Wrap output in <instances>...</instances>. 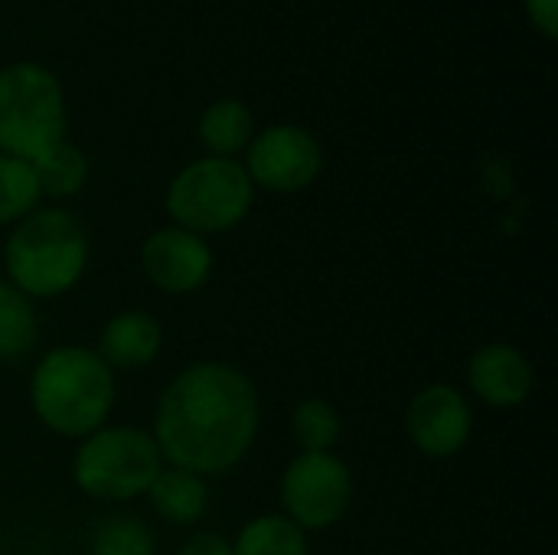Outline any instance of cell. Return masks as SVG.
Instances as JSON below:
<instances>
[{
    "label": "cell",
    "instance_id": "obj_17",
    "mask_svg": "<svg viewBox=\"0 0 558 555\" xmlns=\"http://www.w3.org/2000/svg\"><path fill=\"white\" fill-rule=\"evenodd\" d=\"M33 173H36L43 196L69 200V196L82 193V186L88 183V157L62 137L59 144H52L49 150H43L33 160Z\"/></svg>",
    "mask_w": 558,
    "mask_h": 555
},
{
    "label": "cell",
    "instance_id": "obj_8",
    "mask_svg": "<svg viewBox=\"0 0 558 555\" xmlns=\"http://www.w3.org/2000/svg\"><path fill=\"white\" fill-rule=\"evenodd\" d=\"M245 173L255 190L268 193H301L324 170L320 141L301 124H271L255 131L245 147Z\"/></svg>",
    "mask_w": 558,
    "mask_h": 555
},
{
    "label": "cell",
    "instance_id": "obj_5",
    "mask_svg": "<svg viewBox=\"0 0 558 555\" xmlns=\"http://www.w3.org/2000/svg\"><path fill=\"white\" fill-rule=\"evenodd\" d=\"M252 203L255 186L242 160L209 154L177 170L163 196L170 222L203 239L235 229L252 213Z\"/></svg>",
    "mask_w": 558,
    "mask_h": 555
},
{
    "label": "cell",
    "instance_id": "obj_19",
    "mask_svg": "<svg viewBox=\"0 0 558 555\" xmlns=\"http://www.w3.org/2000/svg\"><path fill=\"white\" fill-rule=\"evenodd\" d=\"M43 193L29 160L0 154V226H16L39 206Z\"/></svg>",
    "mask_w": 558,
    "mask_h": 555
},
{
    "label": "cell",
    "instance_id": "obj_20",
    "mask_svg": "<svg viewBox=\"0 0 558 555\" xmlns=\"http://www.w3.org/2000/svg\"><path fill=\"white\" fill-rule=\"evenodd\" d=\"M88 555H157V536L144 520L114 514L95 527Z\"/></svg>",
    "mask_w": 558,
    "mask_h": 555
},
{
    "label": "cell",
    "instance_id": "obj_9",
    "mask_svg": "<svg viewBox=\"0 0 558 555\" xmlns=\"http://www.w3.org/2000/svg\"><path fill=\"white\" fill-rule=\"evenodd\" d=\"M405 435L415 451L432 461L461 455L474 435L471 399L451 383H428L412 396L405 409Z\"/></svg>",
    "mask_w": 558,
    "mask_h": 555
},
{
    "label": "cell",
    "instance_id": "obj_1",
    "mask_svg": "<svg viewBox=\"0 0 558 555\" xmlns=\"http://www.w3.org/2000/svg\"><path fill=\"white\" fill-rule=\"evenodd\" d=\"M258 425L262 399L248 373L222 360H196L163 386L150 435L163 464L216 478L245 461Z\"/></svg>",
    "mask_w": 558,
    "mask_h": 555
},
{
    "label": "cell",
    "instance_id": "obj_21",
    "mask_svg": "<svg viewBox=\"0 0 558 555\" xmlns=\"http://www.w3.org/2000/svg\"><path fill=\"white\" fill-rule=\"evenodd\" d=\"M177 555H232V540L222 536V533H213V530H203V533H193Z\"/></svg>",
    "mask_w": 558,
    "mask_h": 555
},
{
    "label": "cell",
    "instance_id": "obj_14",
    "mask_svg": "<svg viewBox=\"0 0 558 555\" xmlns=\"http://www.w3.org/2000/svg\"><path fill=\"white\" fill-rule=\"evenodd\" d=\"M252 137H255V118L252 108L239 98H219L199 114V141L209 157L239 160V154H245Z\"/></svg>",
    "mask_w": 558,
    "mask_h": 555
},
{
    "label": "cell",
    "instance_id": "obj_4",
    "mask_svg": "<svg viewBox=\"0 0 558 555\" xmlns=\"http://www.w3.org/2000/svg\"><path fill=\"white\" fill-rule=\"evenodd\" d=\"M163 458L150 432L137 425H101L72 455V484L105 504H128L154 484Z\"/></svg>",
    "mask_w": 558,
    "mask_h": 555
},
{
    "label": "cell",
    "instance_id": "obj_7",
    "mask_svg": "<svg viewBox=\"0 0 558 555\" xmlns=\"http://www.w3.org/2000/svg\"><path fill=\"white\" fill-rule=\"evenodd\" d=\"M281 514L301 527L304 533H324L337 527L353 504V471L350 464L333 455H307L298 451L278 484Z\"/></svg>",
    "mask_w": 558,
    "mask_h": 555
},
{
    "label": "cell",
    "instance_id": "obj_16",
    "mask_svg": "<svg viewBox=\"0 0 558 555\" xmlns=\"http://www.w3.org/2000/svg\"><path fill=\"white\" fill-rule=\"evenodd\" d=\"M39 337L36 304L16 291L7 278H0V363L23 360Z\"/></svg>",
    "mask_w": 558,
    "mask_h": 555
},
{
    "label": "cell",
    "instance_id": "obj_15",
    "mask_svg": "<svg viewBox=\"0 0 558 555\" xmlns=\"http://www.w3.org/2000/svg\"><path fill=\"white\" fill-rule=\"evenodd\" d=\"M232 555H311V540L284 514H262L239 527Z\"/></svg>",
    "mask_w": 558,
    "mask_h": 555
},
{
    "label": "cell",
    "instance_id": "obj_23",
    "mask_svg": "<svg viewBox=\"0 0 558 555\" xmlns=\"http://www.w3.org/2000/svg\"><path fill=\"white\" fill-rule=\"evenodd\" d=\"M23 555H52V553H23Z\"/></svg>",
    "mask_w": 558,
    "mask_h": 555
},
{
    "label": "cell",
    "instance_id": "obj_12",
    "mask_svg": "<svg viewBox=\"0 0 558 555\" xmlns=\"http://www.w3.org/2000/svg\"><path fill=\"white\" fill-rule=\"evenodd\" d=\"M160 347H163L160 321L141 307H128L101 324L95 353L111 373H137L160 357Z\"/></svg>",
    "mask_w": 558,
    "mask_h": 555
},
{
    "label": "cell",
    "instance_id": "obj_22",
    "mask_svg": "<svg viewBox=\"0 0 558 555\" xmlns=\"http://www.w3.org/2000/svg\"><path fill=\"white\" fill-rule=\"evenodd\" d=\"M526 3V13H530V23L546 36V39H556L558 36V0H523Z\"/></svg>",
    "mask_w": 558,
    "mask_h": 555
},
{
    "label": "cell",
    "instance_id": "obj_3",
    "mask_svg": "<svg viewBox=\"0 0 558 555\" xmlns=\"http://www.w3.org/2000/svg\"><path fill=\"white\" fill-rule=\"evenodd\" d=\"M88 268L85 226L62 206H36L3 242L7 281L33 304L69 294Z\"/></svg>",
    "mask_w": 558,
    "mask_h": 555
},
{
    "label": "cell",
    "instance_id": "obj_13",
    "mask_svg": "<svg viewBox=\"0 0 558 555\" xmlns=\"http://www.w3.org/2000/svg\"><path fill=\"white\" fill-rule=\"evenodd\" d=\"M147 500L163 523L193 527L209 510V487H206V478L163 464L154 484L147 487Z\"/></svg>",
    "mask_w": 558,
    "mask_h": 555
},
{
    "label": "cell",
    "instance_id": "obj_6",
    "mask_svg": "<svg viewBox=\"0 0 558 555\" xmlns=\"http://www.w3.org/2000/svg\"><path fill=\"white\" fill-rule=\"evenodd\" d=\"M65 137L62 82L39 62L0 69V154L36 160Z\"/></svg>",
    "mask_w": 558,
    "mask_h": 555
},
{
    "label": "cell",
    "instance_id": "obj_2",
    "mask_svg": "<svg viewBox=\"0 0 558 555\" xmlns=\"http://www.w3.org/2000/svg\"><path fill=\"white\" fill-rule=\"evenodd\" d=\"M118 399L114 373L82 343H62L39 357L29 373V409L36 422L69 442L108 425Z\"/></svg>",
    "mask_w": 558,
    "mask_h": 555
},
{
    "label": "cell",
    "instance_id": "obj_24",
    "mask_svg": "<svg viewBox=\"0 0 558 555\" xmlns=\"http://www.w3.org/2000/svg\"><path fill=\"white\" fill-rule=\"evenodd\" d=\"M0 555H3V536H0Z\"/></svg>",
    "mask_w": 558,
    "mask_h": 555
},
{
    "label": "cell",
    "instance_id": "obj_10",
    "mask_svg": "<svg viewBox=\"0 0 558 555\" xmlns=\"http://www.w3.org/2000/svg\"><path fill=\"white\" fill-rule=\"evenodd\" d=\"M213 265H216L213 245L203 236L180 229L173 222L154 229L141 245L144 278L157 291L173 294V298L199 291L213 278Z\"/></svg>",
    "mask_w": 558,
    "mask_h": 555
},
{
    "label": "cell",
    "instance_id": "obj_18",
    "mask_svg": "<svg viewBox=\"0 0 558 555\" xmlns=\"http://www.w3.org/2000/svg\"><path fill=\"white\" fill-rule=\"evenodd\" d=\"M291 435H294L298 448L307 451V455L333 451L340 445V438H343V415L324 396H311V399L294 406Z\"/></svg>",
    "mask_w": 558,
    "mask_h": 555
},
{
    "label": "cell",
    "instance_id": "obj_11",
    "mask_svg": "<svg viewBox=\"0 0 558 555\" xmlns=\"http://www.w3.org/2000/svg\"><path fill=\"white\" fill-rule=\"evenodd\" d=\"M468 389L487 409H520L536 389V366L520 347L494 340L471 353Z\"/></svg>",
    "mask_w": 558,
    "mask_h": 555
}]
</instances>
